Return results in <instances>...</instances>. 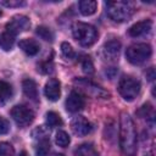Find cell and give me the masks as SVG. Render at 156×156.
<instances>
[{"label": "cell", "instance_id": "6da1fadb", "mask_svg": "<svg viewBox=\"0 0 156 156\" xmlns=\"http://www.w3.org/2000/svg\"><path fill=\"white\" fill-rule=\"evenodd\" d=\"M119 147L124 156H135L138 151L135 126L127 112H122L119 116Z\"/></svg>", "mask_w": 156, "mask_h": 156}, {"label": "cell", "instance_id": "7a4b0ae2", "mask_svg": "<svg viewBox=\"0 0 156 156\" xmlns=\"http://www.w3.org/2000/svg\"><path fill=\"white\" fill-rule=\"evenodd\" d=\"M106 13L113 22H126L134 13V6L128 1H107L105 2Z\"/></svg>", "mask_w": 156, "mask_h": 156}, {"label": "cell", "instance_id": "3957f363", "mask_svg": "<svg viewBox=\"0 0 156 156\" xmlns=\"http://www.w3.org/2000/svg\"><path fill=\"white\" fill-rule=\"evenodd\" d=\"M72 33H73V38L82 46H91L93 44H95L99 37V33L94 26L83 22L74 23L72 27Z\"/></svg>", "mask_w": 156, "mask_h": 156}, {"label": "cell", "instance_id": "277c9868", "mask_svg": "<svg viewBox=\"0 0 156 156\" xmlns=\"http://www.w3.org/2000/svg\"><path fill=\"white\" fill-rule=\"evenodd\" d=\"M152 54V49L146 43H136L132 44L126 50V57L132 65H141L146 60L150 58Z\"/></svg>", "mask_w": 156, "mask_h": 156}, {"label": "cell", "instance_id": "5b68a950", "mask_svg": "<svg viewBox=\"0 0 156 156\" xmlns=\"http://www.w3.org/2000/svg\"><path fill=\"white\" fill-rule=\"evenodd\" d=\"M140 88H141L140 82L132 76L122 77L118 83V91L121 96L127 101H133L139 95Z\"/></svg>", "mask_w": 156, "mask_h": 156}, {"label": "cell", "instance_id": "8992f818", "mask_svg": "<svg viewBox=\"0 0 156 156\" xmlns=\"http://www.w3.org/2000/svg\"><path fill=\"white\" fill-rule=\"evenodd\" d=\"M74 85H77L80 91H83L84 94H88L93 98H100V99L110 98V93L107 90H105L102 87L98 85L96 83L91 82L90 79L78 78V79L74 80Z\"/></svg>", "mask_w": 156, "mask_h": 156}, {"label": "cell", "instance_id": "52a82bcc", "mask_svg": "<svg viewBox=\"0 0 156 156\" xmlns=\"http://www.w3.org/2000/svg\"><path fill=\"white\" fill-rule=\"evenodd\" d=\"M11 117L13 118V121L16 122L18 127L23 128V127L29 126L33 122L34 112L24 105H16L11 110Z\"/></svg>", "mask_w": 156, "mask_h": 156}, {"label": "cell", "instance_id": "ba28073f", "mask_svg": "<svg viewBox=\"0 0 156 156\" xmlns=\"http://www.w3.org/2000/svg\"><path fill=\"white\" fill-rule=\"evenodd\" d=\"M30 27V21L27 16L23 15H16L13 16L7 23H6V32L12 34V35H17L22 32L28 30Z\"/></svg>", "mask_w": 156, "mask_h": 156}, {"label": "cell", "instance_id": "9c48e42d", "mask_svg": "<svg viewBox=\"0 0 156 156\" xmlns=\"http://www.w3.org/2000/svg\"><path fill=\"white\" fill-rule=\"evenodd\" d=\"M71 128H72V132L77 136H85L93 130L91 123L83 116L74 117L71 122Z\"/></svg>", "mask_w": 156, "mask_h": 156}, {"label": "cell", "instance_id": "30bf717a", "mask_svg": "<svg viewBox=\"0 0 156 156\" xmlns=\"http://www.w3.org/2000/svg\"><path fill=\"white\" fill-rule=\"evenodd\" d=\"M85 105V100H84V96L79 93V91H71L69 95L67 96L66 99V110L68 112H72V113H76L80 110H83Z\"/></svg>", "mask_w": 156, "mask_h": 156}, {"label": "cell", "instance_id": "8fae6325", "mask_svg": "<svg viewBox=\"0 0 156 156\" xmlns=\"http://www.w3.org/2000/svg\"><path fill=\"white\" fill-rule=\"evenodd\" d=\"M119 51H121V43L117 40V39H112V40H108L102 46V54H104V57L108 61H115L118 58V55H119Z\"/></svg>", "mask_w": 156, "mask_h": 156}, {"label": "cell", "instance_id": "7c38bea8", "mask_svg": "<svg viewBox=\"0 0 156 156\" xmlns=\"http://www.w3.org/2000/svg\"><path fill=\"white\" fill-rule=\"evenodd\" d=\"M44 94L50 101H57L61 95V85L56 78H50L44 88Z\"/></svg>", "mask_w": 156, "mask_h": 156}, {"label": "cell", "instance_id": "4fadbf2b", "mask_svg": "<svg viewBox=\"0 0 156 156\" xmlns=\"http://www.w3.org/2000/svg\"><path fill=\"white\" fill-rule=\"evenodd\" d=\"M151 28H152V22L150 20H144V21L134 23L128 29V34L130 37H133V38L143 37V35H146L147 33H150Z\"/></svg>", "mask_w": 156, "mask_h": 156}, {"label": "cell", "instance_id": "5bb4252c", "mask_svg": "<svg viewBox=\"0 0 156 156\" xmlns=\"http://www.w3.org/2000/svg\"><path fill=\"white\" fill-rule=\"evenodd\" d=\"M18 46H20V49H21L24 54H27V55H29V56L37 55V54L39 52V50H40L39 43H38L37 40H34V39H22V40L18 43Z\"/></svg>", "mask_w": 156, "mask_h": 156}, {"label": "cell", "instance_id": "9a60e30c", "mask_svg": "<svg viewBox=\"0 0 156 156\" xmlns=\"http://www.w3.org/2000/svg\"><path fill=\"white\" fill-rule=\"evenodd\" d=\"M22 88H23V93L24 95L30 99L32 101H37L38 100V88H37V83L28 78V79H24L22 82Z\"/></svg>", "mask_w": 156, "mask_h": 156}, {"label": "cell", "instance_id": "2e32d148", "mask_svg": "<svg viewBox=\"0 0 156 156\" xmlns=\"http://www.w3.org/2000/svg\"><path fill=\"white\" fill-rule=\"evenodd\" d=\"M73 156H99V152L90 143H85L74 149Z\"/></svg>", "mask_w": 156, "mask_h": 156}, {"label": "cell", "instance_id": "e0dca14e", "mask_svg": "<svg viewBox=\"0 0 156 156\" xmlns=\"http://www.w3.org/2000/svg\"><path fill=\"white\" fill-rule=\"evenodd\" d=\"M78 6H79V11L83 16H91L95 13L98 4L94 0H82L78 2Z\"/></svg>", "mask_w": 156, "mask_h": 156}, {"label": "cell", "instance_id": "ac0fdd59", "mask_svg": "<svg viewBox=\"0 0 156 156\" xmlns=\"http://www.w3.org/2000/svg\"><path fill=\"white\" fill-rule=\"evenodd\" d=\"M12 87L5 80H0V105L6 104L12 98Z\"/></svg>", "mask_w": 156, "mask_h": 156}, {"label": "cell", "instance_id": "d6986e66", "mask_svg": "<svg viewBox=\"0 0 156 156\" xmlns=\"http://www.w3.org/2000/svg\"><path fill=\"white\" fill-rule=\"evenodd\" d=\"M50 150V139L49 136L38 139V144L35 147V155L37 156H48Z\"/></svg>", "mask_w": 156, "mask_h": 156}, {"label": "cell", "instance_id": "ffe728a7", "mask_svg": "<svg viewBox=\"0 0 156 156\" xmlns=\"http://www.w3.org/2000/svg\"><path fill=\"white\" fill-rule=\"evenodd\" d=\"M13 44H15V35H12L7 32H4L0 34V49L9 51L12 49Z\"/></svg>", "mask_w": 156, "mask_h": 156}, {"label": "cell", "instance_id": "44dd1931", "mask_svg": "<svg viewBox=\"0 0 156 156\" xmlns=\"http://www.w3.org/2000/svg\"><path fill=\"white\" fill-rule=\"evenodd\" d=\"M45 121H46V124H48L49 127H51V128L58 127V126L62 124V119H61L60 115L56 113V112H54V111L46 112V115H45Z\"/></svg>", "mask_w": 156, "mask_h": 156}, {"label": "cell", "instance_id": "7402d4cb", "mask_svg": "<svg viewBox=\"0 0 156 156\" xmlns=\"http://www.w3.org/2000/svg\"><path fill=\"white\" fill-rule=\"evenodd\" d=\"M37 35H39V38L44 39L45 41H52L54 40V33L51 32L50 28L45 27V26H39L35 30Z\"/></svg>", "mask_w": 156, "mask_h": 156}, {"label": "cell", "instance_id": "603a6c76", "mask_svg": "<svg viewBox=\"0 0 156 156\" xmlns=\"http://www.w3.org/2000/svg\"><path fill=\"white\" fill-rule=\"evenodd\" d=\"M55 141H56V144H57L58 146H61V147H66V146L69 145V143H71V138H69V135H68L65 130H58V132L56 133Z\"/></svg>", "mask_w": 156, "mask_h": 156}, {"label": "cell", "instance_id": "cb8c5ba5", "mask_svg": "<svg viewBox=\"0 0 156 156\" xmlns=\"http://www.w3.org/2000/svg\"><path fill=\"white\" fill-rule=\"evenodd\" d=\"M138 115H139L140 117H144V118H151V119H154V108H152L151 104H149V102L144 104V105L139 108Z\"/></svg>", "mask_w": 156, "mask_h": 156}, {"label": "cell", "instance_id": "d4e9b609", "mask_svg": "<svg viewBox=\"0 0 156 156\" xmlns=\"http://www.w3.org/2000/svg\"><path fill=\"white\" fill-rule=\"evenodd\" d=\"M0 156H15V150L10 143H0Z\"/></svg>", "mask_w": 156, "mask_h": 156}, {"label": "cell", "instance_id": "484cf974", "mask_svg": "<svg viewBox=\"0 0 156 156\" xmlns=\"http://www.w3.org/2000/svg\"><path fill=\"white\" fill-rule=\"evenodd\" d=\"M61 52H62L63 57H66L68 60H71V58L74 57V50H73L72 45L68 44V43H66V41L61 44Z\"/></svg>", "mask_w": 156, "mask_h": 156}, {"label": "cell", "instance_id": "4316f807", "mask_svg": "<svg viewBox=\"0 0 156 156\" xmlns=\"http://www.w3.org/2000/svg\"><path fill=\"white\" fill-rule=\"evenodd\" d=\"M82 68H83V72L87 73V74H93L94 73V65H93L89 56H85L82 60Z\"/></svg>", "mask_w": 156, "mask_h": 156}, {"label": "cell", "instance_id": "83f0119b", "mask_svg": "<svg viewBox=\"0 0 156 156\" xmlns=\"http://www.w3.org/2000/svg\"><path fill=\"white\" fill-rule=\"evenodd\" d=\"M54 65H52V61L51 60H48V61H44L41 62L40 65H38V71L43 74H48V73H51L54 69Z\"/></svg>", "mask_w": 156, "mask_h": 156}, {"label": "cell", "instance_id": "f1b7e54d", "mask_svg": "<svg viewBox=\"0 0 156 156\" xmlns=\"http://www.w3.org/2000/svg\"><path fill=\"white\" fill-rule=\"evenodd\" d=\"M0 5L5 7H22L26 5L23 0H0Z\"/></svg>", "mask_w": 156, "mask_h": 156}, {"label": "cell", "instance_id": "f546056e", "mask_svg": "<svg viewBox=\"0 0 156 156\" xmlns=\"http://www.w3.org/2000/svg\"><path fill=\"white\" fill-rule=\"evenodd\" d=\"M9 132H10V122L6 118L0 117V135L7 134Z\"/></svg>", "mask_w": 156, "mask_h": 156}, {"label": "cell", "instance_id": "4dcf8cb0", "mask_svg": "<svg viewBox=\"0 0 156 156\" xmlns=\"http://www.w3.org/2000/svg\"><path fill=\"white\" fill-rule=\"evenodd\" d=\"M146 78H147L150 82H152V80L155 79V69H154V67H150V68H149V71L146 72Z\"/></svg>", "mask_w": 156, "mask_h": 156}, {"label": "cell", "instance_id": "1f68e13d", "mask_svg": "<svg viewBox=\"0 0 156 156\" xmlns=\"http://www.w3.org/2000/svg\"><path fill=\"white\" fill-rule=\"evenodd\" d=\"M144 156H155L154 154V149H150V151H146V154Z\"/></svg>", "mask_w": 156, "mask_h": 156}, {"label": "cell", "instance_id": "d6a6232c", "mask_svg": "<svg viewBox=\"0 0 156 156\" xmlns=\"http://www.w3.org/2000/svg\"><path fill=\"white\" fill-rule=\"evenodd\" d=\"M18 156H28V155H27V152H26V151H21Z\"/></svg>", "mask_w": 156, "mask_h": 156}, {"label": "cell", "instance_id": "836d02e7", "mask_svg": "<svg viewBox=\"0 0 156 156\" xmlns=\"http://www.w3.org/2000/svg\"><path fill=\"white\" fill-rule=\"evenodd\" d=\"M51 156H63V155L62 154H52Z\"/></svg>", "mask_w": 156, "mask_h": 156}, {"label": "cell", "instance_id": "e575fe53", "mask_svg": "<svg viewBox=\"0 0 156 156\" xmlns=\"http://www.w3.org/2000/svg\"><path fill=\"white\" fill-rule=\"evenodd\" d=\"M1 15H2V12H1V10H0V16H1Z\"/></svg>", "mask_w": 156, "mask_h": 156}]
</instances>
